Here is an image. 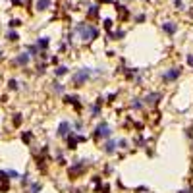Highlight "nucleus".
<instances>
[{"instance_id": "obj_1", "label": "nucleus", "mask_w": 193, "mask_h": 193, "mask_svg": "<svg viewBox=\"0 0 193 193\" xmlns=\"http://www.w3.org/2000/svg\"><path fill=\"white\" fill-rule=\"evenodd\" d=\"M75 31L81 35L83 41H93V39H97V35H98V29L91 23H79L75 27Z\"/></svg>"}, {"instance_id": "obj_2", "label": "nucleus", "mask_w": 193, "mask_h": 193, "mask_svg": "<svg viewBox=\"0 0 193 193\" xmlns=\"http://www.w3.org/2000/svg\"><path fill=\"white\" fill-rule=\"evenodd\" d=\"M91 74H93V72L89 70V68H81L79 72H75V74L72 75V83H74L75 87H81L83 83H85V81L91 77Z\"/></svg>"}, {"instance_id": "obj_3", "label": "nucleus", "mask_w": 193, "mask_h": 193, "mask_svg": "<svg viewBox=\"0 0 193 193\" xmlns=\"http://www.w3.org/2000/svg\"><path fill=\"white\" fill-rule=\"evenodd\" d=\"M87 166H89V160H77V162L68 170V174H70V178H77V176H81L83 172L87 170Z\"/></svg>"}, {"instance_id": "obj_4", "label": "nucleus", "mask_w": 193, "mask_h": 193, "mask_svg": "<svg viewBox=\"0 0 193 193\" xmlns=\"http://www.w3.org/2000/svg\"><path fill=\"white\" fill-rule=\"evenodd\" d=\"M180 74H181V68H170L168 72H164V74H162V79H164L166 83L176 81V79L180 77Z\"/></svg>"}, {"instance_id": "obj_5", "label": "nucleus", "mask_w": 193, "mask_h": 193, "mask_svg": "<svg viewBox=\"0 0 193 193\" xmlns=\"http://www.w3.org/2000/svg\"><path fill=\"white\" fill-rule=\"evenodd\" d=\"M110 135H112V131H110V128L106 126V124H98L97 126V131H95V137L98 139V137H104V139H110Z\"/></svg>"}, {"instance_id": "obj_6", "label": "nucleus", "mask_w": 193, "mask_h": 193, "mask_svg": "<svg viewBox=\"0 0 193 193\" xmlns=\"http://www.w3.org/2000/svg\"><path fill=\"white\" fill-rule=\"evenodd\" d=\"M116 147H118V141H114V139H106V141L102 143V151L106 155H114L116 153Z\"/></svg>"}, {"instance_id": "obj_7", "label": "nucleus", "mask_w": 193, "mask_h": 193, "mask_svg": "<svg viewBox=\"0 0 193 193\" xmlns=\"http://www.w3.org/2000/svg\"><path fill=\"white\" fill-rule=\"evenodd\" d=\"M68 133H70V122H62L58 126L56 135H58V137H68Z\"/></svg>"}, {"instance_id": "obj_8", "label": "nucleus", "mask_w": 193, "mask_h": 193, "mask_svg": "<svg viewBox=\"0 0 193 193\" xmlns=\"http://www.w3.org/2000/svg\"><path fill=\"white\" fill-rule=\"evenodd\" d=\"M29 60H31L29 52H22V54H19V56H18V58H15L14 62H15L18 66H27V64H29Z\"/></svg>"}, {"instance_id": "obj_9", "label": "nucleus", "mask_w": 193, "mask_h": 193, "mask_svg": "<svg viewBox=\"0 0 193 193\" xmlns=\"http://www.w3.org/2000/svg\"><path fill=\"white\" fill-rule=\"evenodd\" d=\"M162 29H164V33L174 35V33H176V29H178V25H176L174 22H166V23L162 25Z\"/></svg>"}, {"instance_id": "obj_10", "label": "nucleus", "mask_w": 193, "mask_h": 193, "mask_svg": "<svg viewBox=\"0 0 193 193\" xmlns=\"http://www.w3.org/2000/svg\"><path fill=\"white\" fill-rule=\"evenodd\" d=\"M64 101H66L68 104H75L77 108L81 106V104H79V97H77V95H66V97H64Z\"/></svg>"}, {"instance_id": "obj_11", "label": "nucleus", "mask_w": 193, "mask_h": 193, "mask_svg": "<svg viewBox=\"0 0 193 193\" xmlns=\"http://www.w3.org/2000/svg\"><path fill=\"white\" fill-rule=\"evenodd\" d=\"M156 98H160V93H151V95L145 97V104H155Z\"/></svg>"}, {"instance_id": "obj_12", "label": "nucleus", "mask_w": 193, "mask_h": 193, "mask_svg": "<svg viewBox=\"0 0 193 193\" xmlns=\"http://www.w3.org/2000/svg\"><path fill=\"white\" fill-rule=\"evenodd\" d=\"M48 6H50V0H37V10H39V12L48 10Z\"/></svg>"}, {"instance_id": "obj_13", "label": "nucleus", "mask_w": 193, "mask_h": 193, "mask_svg": "<svg viewBox=\"0 0 193 193\" xmlns=\"http://www.w3.org/2000/svg\"><path fill=\"white\" fill-rule=\"evenodd\" d=\"M37 46H39V48H43V50H46V48H48V39H46V37H41V39L37 41Z\"/></svg>"}, {"instance_id": "obj_14", "label": "nucleus", "mask_w": 193, "mask_h": 193, "mask_svg": "<svg viewBox=\"0 0 193 193\" xmlns=\"http://www.w3.org/2000/svg\"><path fill=\"white\" fill-rule=\"evenodd\" d=\"M54 74L58 75V77H62V75H66V74H68V68H66V66H58V68L54 70Z\"/></svg>"}, {"instance_id": "obj_15", "label": "nucleus", "mask_w": 193, "mask_h": 193, "mask_svg": "<svg viewBox=\"0 0 193 193\" xmlns=\"http://www.w3.org/2000/svg\"><path fill=\"white\" fill-rule=\"evenodd\" d=\"M41 189H43V185H41L39 181H33V184H31V189H29V193H39Z\"/></svg>"}, {"instance_id": "obj_16", "label": "nucleus", "mask_w": 193, "mask_h": 193, "mask_svg": "<svg viewBox=\"0 0 193 193\" xmlns=\"http://www.w3.org/2000/svg\"><path fill=\"white\" fill-rule=\"evenodd\" d=\"M52 89H54V93H58V95H64V85H62V83H54V85H52Z\"/></svg>"}, {"instance_id": "obj_17", "label": "nucleus", "mask_w": 193, "mask_h": 193, "mask_svg": "<svg viewBox=\"0 0 193 193\" xmlns=\"http://www.w3.org/2000/svg\"><path fill=\"white\" fill-rule=\"evenodd\" d=\"M18 39H19V35L15 33V31H8V41H12V43H15Z\"/></svg>"}, {"instance_id": "obj_18", "label": "nucleus", "mask_w": 193, "mask_h": 193, "mask_svg": "<svg viewBox=\"0 0 193 193\" xmlns=\"http://www.w3.org/2000/svg\"><path fill=\"white\" fill-rule=\"evenodd\" d=\"M131 106L135 108V110H141V108H143V102H141V101H139V98H133V102H131Z\"/></svg>"}, {"instance_id": "obj_19", "label": "nucleus", "mask_w": 193, "mask_h": 193, "mask_svg": "<svg viewBox=\"0 0 193 193\" xmlns=\"http://www.w3.org/2000/svg\"><path fill=\"white\" fill-rule=\"evenodd\" d=\"M8 87H10V89H12V91H18V89H19V83L15 81V79H10V83H8Z\"/></svg>"}, {"instance_id": "obj_20", "label": "nucleus", "mask_w": 193, "mask_h": 193, "mask_svg": "<svg viewBox=\"0 0 193 193\" xmlns=\"http://www.w3.org/2000/svg\"><path fill=\"white\" fill-rule=\"evenodd\" d=\"M6 174H8V178L10 180H14V178H19V174L15 170H6Z\"/></svg>"}, {"instance_id": "obj_21", "label": "nucleus", "mask_w": 193, "mask_h": 193, "mask_svg": "<svg viewBox=\"0 0 193 193\" xmlns=\"http://www.w3.org/2000/svg\"><path fill=\"white\" fill-rule=\"evenodd\" d=\"M39 54V46H29V56H37Z\"/></svg>"}, {"instance_id": "obj_22", "label": "nucleus", "mask_w": 193, "mask_h": 193, "mask_svg": "<svg viewBox=\"0 0 193 193\" xmlns=\"http://www.w3.org/2000/svg\"><path fill=\"white\" fill-rule=\"evenodd\" d=\"M22 185H23V187L29 185V174H23V176H22Z\"/></svg>"}, {"instance_id": "obj_23", "label": "nucleus", "mask_w": 193, "mask_h": 193, "mask_svg": "<svg viewBox=\"0 0 193 193\" xmlns=\"http://www.w3.org/2000/svg\"><path fill=\"white\" fill-rule=\"evenodd\" d=\"M174 6L178 10H184V0H174Z\"/></svg>"}, {"instance_id": "obj_24", "label": "nucleus", "mask_w": 193, "mask_h": 193, "mask_svg": "<svg viewBox=\"0 0 193 193\" xmlns=\"http://www.w3.org/2000/svg\"><path fill=\"white\" fill-rule=\"evenodd\" d=\"M14 124H15V126L22 124V114H15V116H14Z\"/></svg>"}, {"instance_id": "obj_25", "label": "nucleus", "mask_w": 193, "mask_h": 193, "mask_svg": "<svg viewBox=\"0 0 193 193\" xmlns=\"http://www.w3.org/2000/svg\"><path fill=\"white\" fill-rule=\"evenodd\" d=\"M18 25H22L19 19H12V22H10V27H18Z\"/></svg>"}, {"instance_id": "obj_26", "label": "nucleus", "mask_w": 193, "mask_h": 193, "mask_svg": "<svg viewBox=\"0 0 193 193\" xmlns=\"http://www.w3.org/2000/svg\"><path fill=\"white\" fill-rule=\"evenodd\" d=\"M118 145H120L122 149H128V141H126V139H120V141H118Z\"/></svg>"}, {"instance_id": "obj_27", "label": "nucleus", "mask_w": 193, "mask_h": 193, "mask_svg": "<svg viewBox=\"0 0 193 193\" xmlns=\"http://www.w3.org/2000/svg\"><path fill=\"white\" fill-rule=\"evenodd\" d=\"M89 15H91V18H95V15H97V6H91V10H89Z\"/></svg>"}, {"instance_id": "obj_28", "label": "nucleus", "mask_w": 193, "mask_h": 193, "mask_svg": "<svg viewBox=\"0 0 193 193\" xmlns=\"http://www.w3.org/2000/svg\"><path fill=\"white\" fill-rule=\"evenodd\" d=\"M23 141H25V143L31 141V133H23Z\"/></svg>"}, {"instance_id": "obj_29", "label": "nucleus", "mask_w": 193, "mask_h": 193, "mask_svg": "<svg viewBox=\"0 0 193 193\" xmlns=\"http://www.w3.org/2000/svg\"><path fill=\"white\" fill-rule=\"evenodd\" d=\"M187 64L193 68V54H187Z\"/></svg>"}, {"instance_id": "obj_30", "label": "nucleus", "mask_w": 193, "mask_h": 193, "mask_svg": "<svg viewBox=\"0 0 193 193\" xmlns=\"http://www.w3.org/2000/svg\"><path fill=\"white\" fill-rule=\"evenodd\" d=\"M8 187H10L8 181H4V184H2V191H8Z\"/></svg>"}, {"instance_id": "obj_31", "label": "nucleus", "mask_w": 193, "mask_h": 193, "mask_svg": "<svg viewBox=\"0 0 193 193\" xmlns=\"http://www.w3.org/2000/svg\"><path fill=\"white\" fill-rule=\"evenodd\" d=\"M0 58H2V56H0Z\"/></svg>"}]
</instances>
